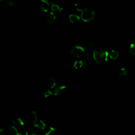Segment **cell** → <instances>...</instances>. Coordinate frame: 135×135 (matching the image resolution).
Returning <instances> with one entry per match:
<instances>
[{"instance_id": "cell-1", "label": "cell", "mask_w": 135, "mask_h": 135, "mask_svg": "<svg viewBox=\"0 0 135 135\" xmlns=\"http://www.w3.org/2000/svg\"><path fill=\"white\" fill-rule=\"evenodd\" d=\"M109 52L104 48H100L95 49L93 52V59L98 64H101L108 60Z\"/></svg>"}, {"instance_id": "cell-2", "label": "cell", "mask_w": 135, "mask_h": 135, "mask_svg": "<svg viewBox=\"0 0 135 135\" xmlns=\"http://www.w3.org/2000/svg\"><path fill=\"white\" fill-rule=\"evenodd\" d=\"M95 17V12L88 8H85L81 11V19L82 21L88 22H90L94 20Z\"/></svg>"}, {"instance_id": "cell-3", "label": "cell", "mask_w": 135, "mask_h": 135, "mask_svg": "<svg viewBox=\"0 0 135 135\" xmlns=\"http://www.w3.org/2000/svg\"><path fill=\"white\" fill-rule=\"evenodd\" d=\"M71 53L73 56L78 59L83 58L85 54V48L80 45H76L74 46L71 50Z\"/></svg>"}, {"instance_id": "cell-4", "label": "cell", "mask_w": 135, "mask_h": 135, "mask_svg": "<svg viewBox=\"0 0 135 135\" xmlns=\"http://www.w3.org/2000/svg\"><path fill=\"white\" fill-rule=\"evenodd\" d=\"M32 116L34 118L33 120V126L35 127L40 129H44L45 128V123L40 119L38 118L37 113L35 111L32 112Z\"/></svg>"}, {"instance_id": "cell-5", "label": "cell", "mask_w": 135, "mask_h": 135, "mask_svg": "<svg viewBox=\"0 0 135 135\" xmlns=\"http://www.w3.org/2000/svg\"><path fill=\"white\" fill-rule=\"evenodd\" d=\"M40 7L42 11L47 13L50 12L51 10V3H49L45 0H42L40 2Z\"/></svg>"}, {"instance_id": "cell-6", "label": "cell", "mask_w": 135, "mask_h": 135, "mask_svg": "<svg viewBox=\"0 0 135 135\" xmlns=\"http://www.w3.org/2000/svg\"><path fill=\"white\" fill-rule=\"evenodd\" d=\"M66 92V88L64 86H61L54 90V95L56 97H61L63 96Z\"/></svg>"}, {"instance_id": "cell-7", "label": "cell", "mask_w": 135, "mask_h": 135, "mask_svg": "<svg viewBox=\"0 0 135 135\" xmlns=\"http://www.w3.org/2000/svg\"><path fill=\"white\" fill-rule=\"evenodd\" d=\"M56 15L55 13L53 12H49L47 13L45 15V20L46 22L49 24L53 23L55 20Z\"/></svg>"}, {"instance_id": "cell-8", "label": "cell", "mask_w": 135, "mask_h": 135, "mask_svg": "<svg viewBox=\"0 0 135 135\" xmlns=\"http://www.w3.org/2000/svg\"><path fill=\"white\" fill-rule=\"evenodd\" d=\"M46 86L50 89L54 88L56 84V79L54 77H50L46 81Z\"/></svg>"}, {"instance_id": "cell-9", "label": "cell", "mask_w": 135, "mask_h": 135, "mask_svg": "<svg viewBox=\"0 0 135 135\" xmlns=\"http://www.w3.org/2000/svg\"><path fill=\"white\" fill-rule=\"evenodd\" d=\"M69 20L73 23H77L80 22V18L79 16L76 14H70L69 16Z\"/></svg>"}, {"instance_id": "cell-10", "label": "cell", "mask_w": 135, "mask_h": 135, "mask_svg": "<svg viewBox=\"0 0 135 135\" xmlns=\"http://www.w3.org/2000/svg\"><path fill=\"white\" fill-rule=\"evenodd\" d=\"M13 123L14 124V125L15 127H19V128L22 127L24 125V122H23V120L20 118H18L15 119L13 121Z\"/></svg>"}, {"instance_id": "cell-11", "label": "cell", "mask_w": 135, "mask_h": 135, "mask_svg": "<svg viewBox=\"0 0 135 135\" xmlns=\"http://www.w3.org/2000/svg\"><path fill=\"white\" fill-rule=\"evenodd\" d=\"M9 132L10 135H22L19 132L17 128L14 126H11L10 127Z\"/></svg>"}, {"instance_id": "cell-12", "label": "cell", "mask_w": 135, "mask_h": 135, "mask_svg": "<svg viewBox=\"0 0 135 135\" xmlns=\"http://www.w3.org/2000/svg\"><path fill=\"white\" fill-rule=\"evenodd\" d=\"M84 66V61L82 60H78L74 63V67L76 69H82Z\"/></svg>"}, {"instance_id": "cell-13", "label": "cell", "mask_w": 135, "mask_h": 135, "mask_svg": "<svg viewBox=\"0 0 135 135\" xmlns=\"http://www.w3.org/2000/svg\"><path fill=\"white\" fill-rule=\"evenodd\" d=\"M109 58L113 60H116L119 56V53L118 51L112 50L109 52Z\"/></svg>"}, {"instance_id": "cell-14", "label": "cell", "mask_w": 135, "mask_h": 135, "mask_svg": "<svg viewBox=\"0 0 135 135\" xmlns=\"http://www.w3.org/2000/svg\"><path fill=\"white\" fill-rule=\"evenodd\" d=\"M62 10V9L61 8L58 4H56L54 3H51V10L53 12H60Z\"/></svg>"}, {"instance_id": "cell-15", "label": "cell", "mask_w": 135, "mask_h": 135, "mask_svg": "<svg viewBox=\"0 0 135 135\" xmlns=\"http://www.w3.org/2000/svg\"><path fill=\"white\" fill-rule=\"evenodd\" d=\"M55 129L52 127L46 128L44 132V135H53L55 132Z\"/></svg>"}, {"instance_id": "cell-16", "label": "cell", "mask_w": 135, "mask_h": 135, "mask_svg": "<svg viewBox=\"0 0 135 135\" xmlns=\"http://www.w3.org/2000/svg\"><path fill=\"white\" fill-rule=\"evenodd\" d=\"M119 76L121 78H125L127 75V71L124 68H122L118 73Z\"/></svg>"}, {"instance_id": "cell-17", "label": "cell", "mask_w": 135, "mask_h": 135, "mask_svg": "<svg viewBox=\"0 0 135 135\" xmlns=\"http://www.w3.org/2000/svg\"><path fill=\"white\" fill-rule=\"evenodd\" d=\"M129 53L135 55V43H131L129 45V49H128Z\"/></svg>"}, {"instance_id": "cell-18", "label": "cell", "mask_w": 135, "mask_h": 135, "mask_svg": "<svg viewBox=\"0 0 135 135\" xmlns=\"http://www.w3.org/2000/svg\"><path fill=\"white\" fill-rule=\"evenodd\" d=\"M7 3V4L10 7H13L15 5V1H12V0H8Z\"/></svg>"}, {"instance_id": "cell-19", "label": "cell", "mask_w": 135, "mask_h": 135, "mask_svg": "<svg viewBox=\"0 0 135 135\" xmlns=\"http://www.w3.org/2000/svg\"><path fill=\"white\" fill-rule=\"evenodd\" d=\"M52 91H51L50 90H46V91L44 92V96L45 98H48V97H50L52 95Z\"/></svg>"}, {"instance_id": "cell-20", "label": "cell", "mask_w": 135, "mask_h": 135, "mask_svg": "<svg viewBox=\"0 0 135 135\" xmlns=\"http://www.w3.org/2000/svg\"><path fill=\"white\" fill-rule=\"evenodd\" d=\"M31 135H38L37 133H32L31 134Z\"/></svg>"}]
</instances>
